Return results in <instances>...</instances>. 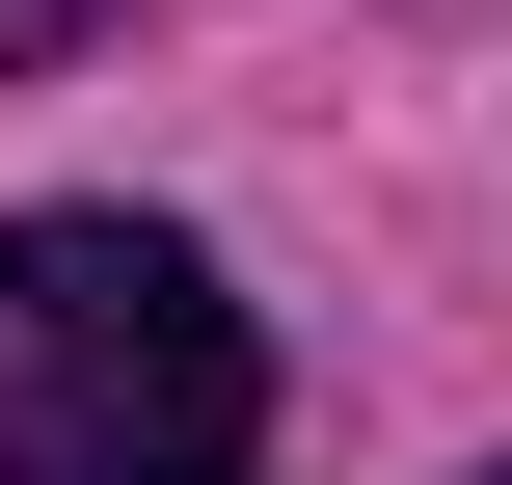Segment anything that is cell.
I'll return each instance as SVG.
<instances>
[{
  "label": "cell",
  "instance_id": "1",
  "mask_svg": "<svg viewBox=\"0 0 512 485\" xmlns=\"http://www.w3.org/2000/svg\"><path fill=\"white\" fill-rule=\"evenodd\" d=\"M270 459V351L216 297V243L54 189L0 216V485H243Z\"/></svg>",
  "mask_w": 512,
  "mask_h": 485
},
{
  "label": "cell",
  "instance_id": "2",
  "mask_svg": "<svg viewBox=\"0 0 512 485\" xmlns=\"http://www.w3.org/2000/svg\"><path fill=\"white\" fill-rule=\"evenodd\" d=\"M81 27H135V0H0V81H54Z\"/></svg>",
  "mask_w": 512,
  "mask_h": 485
},
{
  "label": "cell",
  "instance_id": "3",
  "mask_svg": "<svg viewBox=\"0 0 512 485\" xmlns=\"http://www.w3.org/2000/svg\"><path fill=\"white\" fill-rule=\"evenodd\" d=\"M486 485H512V459H486Z\"/></svg>",
  "mask_w": 512,
  "mask_h": 485
}]
</instances>
